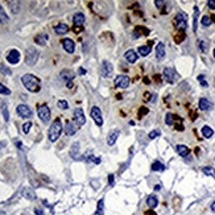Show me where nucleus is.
Segmentation results:
<instances>
[{
  "mask_svg": "<svg viewBox=\"0 0 215 215\" xmlns=\"http://www.w3.org/2000/svg\"><path fill=\"white\" fill-rule=\"evenodd\" d=\"M21 82H23L24 87L26 90H29L31 92H38L41 90L40 86V79H38L36 75L33 74H25L21 78Z\"/></svg>",
  "mask_w": 215,
  "mask_h": 215,
  "instance_id": "1",
  "label": "nucleus"
},
{
  "mask_svg": "<svg viewBox=\"0 0 215 215\" xmlns=\"http://www.w3.org/2000/svg\"><path fill=\"white\" fill-rule=\"evenodd\" d=\"M61 132H62V123H61L60 119H55L52 123L50 128H49V133H48L49 140L52 141V143L57 141L61 136Z\"/></svg>",
  "mask_w": 215,
  "mask_h": 215,
  "instance_id": "2",
  "label": "nucleus"
},
{
  "mask_svg": "<svg viewBox=\"0 0 215 215\" xmlns=\"http://www.w3.org/2000/svg\"><path fill=\"white\" fill-rule=\"evenodd\" d=\"M38 55H40V53H38V50L36 48H28V49H26V53H25V62H26V65L33 66L36 62H37Z\"/></svg>",
  "mask_w": 215,
  "mask_h": 215,
  "instance_id": "3",
  "label": "nucleus"
},
{
  "mask_svg": "<svg viewBox=\"0 0 215 215\" xmlns=\"http://www.w3.org/2000/svg\"><path fill=\"white\" fill-rule=\"evenodd\" d=\"M37 114H38V118L41 119L42 121H49L50 120V110L46 104H41V106L37 107Z\"/></svg>",
  "mask_w": 215,
  "mask_h": 215,
  "instance_id": "4",
  "label": "nucleus"
},
{
  "mask_svg": "<svg viewBox=\"0 0 215 215\" xmlns=\"http://www.w3.org/2000/svg\"><path fill=\"white\" fill-rule=\"evenodd\" d=\"M90 115H91L92 120L98 124V126H103V116H102V111L99 107L94 106L91 107V111H90Z\"/></svg>",
  "mask_w": 215,
  "mask_h": 215,
  "instance_id": "5",
  "label": "nucleus"
},
{
  "mask_svg": "<svg viewBox=\"0 0 215 215\" xmlns=\"http://www.w3.org/2000/svg\"><path fill=\"white\" fill-rule=\"evenodd\" d=\"M162 75H164V79L166 80V82H169V83H174V80L178 79V74L172 67H165Z\"/></svg>",
  "mask_w": 215,
  "mask_h": 215,
  "instance_id": "6",
  "label": "nucleus"
},
{
  "mask_svg": "<svg viewBox=\"0 0 215 215\" xmlns=\"http://www.w3.org/2000/svg\"><path fill=\"white\" fill-rule=\"evenodd\" d=\"M101 73L104 78H110L112 77V73H114V67H112V63L110 61L104 60L102 62V67H101Z\"/></svg>",
  "mask_w": 215,
  "mask_h": 215,
  "instance_id": "7",
  "label": "nucleus"
},
{
  "mask_svg": "<svg viewBox=\"0 0 215 215\" xmlns=\"http://www.w3.org/2000/svg\"><path fill=\"white\" fill-rule=\"evenodd\" d=\"M73 116H74V121L78 127L83 126V124L86 123V118H85V114H83V110L82 108H75Z\"/></svg>",
  "mask_w": 215,
  "mask_h": 215,
  "instance_id": "8",
  "label": "nucleus"
},
{
  "mask_svg": "<svg viewBox=\"0 0 215 215\" xmlns=\"http://www.w3.org/2000/svg\"><path fill=\"white\" fill-rule=\"evenodd\" d=\"M175 25L180 31H185L187 26V16L185 13H178L175 17Z\"/></svg>",
  "mask_w": 215,
  "mask_h": 215,
  "instance_id": "9",
  "label": "nucleus"
},
{
  "mask_svg": "<svg viewBox=\"0 0 215 215\" xmlns=\"http://www.w3.org/2000/svg\"><path fill=\"white\" fill-rule=\"evenodd\" d=\"M115 85L119 89H127L129 86V77L127 75H118L115 79Z\"/></svg>",
  "mask_w": 215,
  "mask_h": 215,
  "instance_id": "10",
  "label": "nucleus"
},
{
  "mask_svg": "<svg viewBox=\"0 0 215 215\" xmlns=\"http://www.w3.org/2000/svg\"><path fill=\"white\" fill-rule=\"evenodd\" d=\"M16 111H17L19 116H21V118H24V119H29L32 116L31 108H29L28 106H25V104H20V106H17Z\"/></svg>",
  "mask_w": 215,
  "mask_h": 215,
  "instance_id": "11",
  "label": "nucleus"
},
{
  "mask_svg": "<svg viewBox=\"0 0 215 215\" xmlns=\"http://www.w3.org/2000/svg\"><path fill=\"white\" fill-rule=\"evenodd\" d=\"M7 61H8L9 63H12V65L19 63V61H20V52L16 50V49H12L11 52L7 54Z\"/></svg>",
  "mask_w": 215,
  "mask_h": 215,
  "instance_id": "12",
  "label": "nucleus"
},
{
  "mask_svg": "<svg viewBox=\"0 0 215 215\" xmlns=\"http://www.w3.org/2000/svg\"><path fill=\"white\" fill-rule=\"evenodd\" d=\"M62 46H63V49H65L66 52L67 53H74V50H75V44H74V41L73 40H70V38H63L62 40Z\"/></svg>",
  "mask_w": 215,
  "mask_h": 215,
  "instance_id": "13",
  "label": "nucleus"
},
{
  "mask_svg": "<svg viewBox=\"0 0 215 215\" xmlns=\"http://www.w3.org/2000/svg\"><path fill=\"white\" fill-rule=\"evenodd\" d=\"M78 131V126L74 123V121H67L66 123V128H65V132L67 136H73L75 135V132Z\"/></svg>",
  "mask_w": 215,
  "mask_h": 215,
  "instance_id": "14",
  "label": "nucleus"
},
{
  "mask_svg": "<svg viewBox=\"0 0 215 215\" xmlns=\"http://www.w3.org/2000/svg\"><path fill=\"white\" fill-rule=\"evenodd\" d=\"M149 35V29L144 28V26H136L133 31V38H139L140 36H148Z\"/></svg>",
  "mask_w": 215,
  "mask_h": 215,
  "instance_id": "15",
  "label": "nucleus"
},
{
  "mask_svg": "<svg viewBox=\"0 0 215 215\" xmlns=\"http://www.w3.org/2000/svg\"><path fill=\"white\" fill-rule=\"evenodd\" d=\"M198 106H199V108H201L202 111H209V110L212 108V103L209 101V99H206V98H201Z\"/></svg>",
  "mask_w": 215,
  "mask_h": 215,
  "instance_id": "16",
  "label": "nucleus"
},
{
  "mask_svg": "<svg viewBox=\"0 0 215 215\" xmlns=\"http://www.w3.org/2000/svg\"><path fill=\"white\" fill-rule=\"evenodd\" d=\"M124 58H126L129 63H135L136 61H137L139 55H137V53H136L135 50H127L126 54H124Z\"/></svg>",
  "mask_w": 215,
  "mask_h": 215,
  "instance_id": "17",
  "label": "nucleus"
},
{
  "mask_svg": "<svg viewBox=\"0 0 215 215\" xmlns=\"http://www.w3.org/2000/svg\"><path fill=\"white\" fill-rule=\"evenodd\" d=\"M156 57L160 61L165 58V45L162 42H158L157 46H156Z\"/></svg>",
  "mask_w": 215,
  "mask_h": 215,
  "instance_id": "18",
  "label": "nucleus"
},
{
  "mask_svg": "<svg viewBox=\"0 0 215 215\" xmlns=\"http://www.w3.org/2000/svg\"><path fill=\"white\" fill-rule=\"evenodd\" d=\"M85 15L83 13H75L73 16V23H74L75 26H82L85 24Z\"/></svg>",
  "mask_w": 215,
  "mask_h": 215,
  "instance_id": "19",
  "label": "nucleus"
},
{
  "mask_svg": "<svg viewBox=\"0 0 215 215\" xmlns=\"http://www.w3.org/2000/svg\"><path fill=\"white\" fill-rule=\"evenodd\" d=\"M119 135H120V131H119V129H115L114 132H111L108 135V137H107V144H108V145H114V144L116 143V140H118Z\"/></svg>",
  "mask_w": 215,
  "mask_h": 215,
  "instance_id": "20",
  "label": "nucleus"
},
{
  "mask_svg": "<svg viewBox=\"0 0 215 215\" xmlns=\"http://www.w3.org/2000/svg\"><path fill=\"white\" fill-rule=\"evenodd\" d=\"M79 143L78 141H75L74 144L71 145V148H70V156H71L74 160H78L79 158Z\"/></svg>",
  "mask_w": 215,
  "mask_h": 215,
  "instance_id": "21",
  "label": "nucleus"
},
{
  "mask_svg": "<svg viewBox=\"0 0 215 215\" xmlns=\"http://www.w3.org/2000/svg\"><path fill=\"white\" fill-rule=\"evenodd\" d=\"M54 32L57 35H66L69 32V26L66 24H58L57 26H54Z\"/></svg>",
  "mask_w": 215,
  "mask_h": 215,
  "instance_id": "22",
  "label": "nucleus"
},
{
  "mask_svg": "<svg viewBox=\"0 0 215 215\" xmlns=\"http://www.w3.org/2000/svg\"><path fill=\"white\" fill-rule=\"evenodd\" d=\"M61 78H62L63 80H66V83H67V82H71V79H74V73L70 71V70H63V71L61 73Z\"/></svg>",
  "mask_w": 215,
  "mask_h": 215,
  "instance_id": "23",
  "label": "nucleus"
},
{
  "mask_svg": "<svg viewBox=\"0 0 215 215\" xmlns=\"http://www.w3.org/2000/svg\"><path fill=\"white\" fill-rule=\"evenodd\" d=\"M146 205H148L150 209H155V207L158 205L157 197H156V195H149V197L146 198Z\"/></svg>",
  "mask_w": 215,
  "mask_h": 215,
  "instance_id": "24",
  "label": "nucleus"
},
{
  "mask_svg": "<svg viewBox=\"0 0 215 215\" xmlns=\"http://www.w3.org/2000/svg\"><path fill=\"white\" fill-rule=\"evenodd\" d=\"M177 152L181 157H186V156L190 153V149L186 145H177Z\"/></svg>",
  "mask_w": 215,
  "mask_h": 215,
  "instance_id": "25",
  "label": "nucleus"
},
{
  "mask_svg": "<svg viewBox=\"0 0 215 215\" xmlns=\"http://www.w3.org/2000/svg\"><path fill=\"white\" fill-rule=\"evenodd\" d=\"M48 40H49V36L48 35H37L35 37L36 44H38V45H45V44L48 42Z\"/></svg>",
  "mask_w": 215,
  "mask_h": 215,
  "instance_id": "26",
  "label": "nucleus"
},
{
  "mask_svg": "<svg viewBox=\"0 0 215 215\" xmlns=\"http://www.w3.org/2000/svg\"><path fill=\"white\" fill-rule=\"evenodd\" d=\"M202 135H203V137H206V139L212 137V135H214V129L209 126H205L203 128H202Z\"/></svg>",
  "mask_w": 215,
  "mask_h": 215,
  "instance_id": "27",
  "label": "nucleus"
},
{
  "mask_svg": "<svg viewBox=\"0 0 215 215\" xmlns=\"http://www.w3.org/2000/svg\"><path fill=\"white\" fill-rule=\"evenodd\" d=\"M152 170H155V172H162V170H165V165L162 162H160V161H155L152 164Z\"/></svg>",
  "mask_w": 215,
  "mask_h": 215,
  "instance_id": "28",
  "label": "nucleus"
},
{
  "mask_svg": "<svg viewBox=\"0 0 215 215\" xmlns=\"http://www.w3.org/2000/svg\"><path fill=\"white\" fill-rule=\"evenodd\" d=\"M150 53V48L146 45H143V46H139V54L143 55V57H145V55H148Z\"/></svg>",
  "mask_w": 215,
  "mask_h": 215,
  "instance_id": "29",
  "label": "nucleus"
},
{
  "mask_svg": "<svg viewBox=\"0 0 215 215\" xmlns=\"http://www.w3.org/2000/svg\"><path fill=\"white\" fill-rule=\"evenodd\" d=\"M202 172H203V174L206 175H210V177H214L215 178V169L211 166H205L202 168Z\"/></svg>",
  "mask_w": 215,
  "mask_h": 215,
  "instance_id": "30",
  "label": "nucleus"
},
{
  "mask_svg": "<svg viewBox=\"0 0 215 215\" xmlns=\"http://www.w3.org/2000/svg\"><path fill=\"white\" fill-rule=\"evenodd\" d=\"M1 111H3L4 120L8 121V120H9V112H8V107H7V103H1Z\"/></svg>",
  "mask_w": 215,
  "mask_h": 215,
  "instance_id": "31",
  "label": "nucleus"
},
{
  "mask_svg": "<svg viewBox=\"0 0 215 215\" xmlns=\"http://www.w3.org/2000/svg\"><path fill=\"white\" fill-rule=\"evenodd\" d=\"M178 119L177 116H174L173 114H166V118H165V121H166L168 126H173L174 124V120Z\"/></svg>",
  "mask_w": 215,
  "mask_h": 215,
  "instance_id": "32",
  "label": "nucleus"
},
{
  "mask_svg": "<svg viewBox=\"0 0 215 215\" xmlns=\"http://www.w3.org/2000/svg\"><path fill=\"white\" fill-rule=\"evenodd\" d=\"M201 23H202V25H203V26H209V25H211V23H212L211 16H209V15L203 16V17H202V20H201Z\"/></svg>",
  "mask_w": 215,
  "mask_h": 215,
  "instance_id": "33",
  "label": "nucleus"
},
{
  "mask_svg": "<svg viewBox=\"0 0 215 215\" xmlns=\"http://www.w3.org/2000/svg\"><path fill=\"white\" fill-rule=\"evenodd\" d=\"M24 197H25V198H28V199H31V201H33V199H36V195H35V193L32 191L31 189H25V190H24Z\"/></svg>",
  "mask_w": 215,
  "mask_h": 215,
  "instance_id": "34",
  "label": "nucleus"
},
{
  "mask_svg": "<svg viewBox=\"0 0 215 215\" xmlns=\"http://www.w3.org/2000/svg\"><path fill=\"white\" fill-rule=\"evenodd\" d=\"M7 20H8V16H7V13H6V11H4V8L0 6V23H6Z\"/></svg>",
  "mask_w": 215,
  "mask_h": 215,
  "instance_id": "35",
  "label": "nucleus"
},
{
  "mask_svg": "<svg viewBox=\"0 0 215 215\" xmlns=\"http://www.w3.org/2000/svg\"><path fill=\"white\" fill-rule=\"evenodd\" d=\"M185 40V32L184 31H181L180 33H178V35H175V37H174V41L177 44H181L182 42V41Z\"/></svg>",
  "mask_w": 215,
  "mask_h": 215,
  "instance_id": "36",
  "label": "nucleus"
},
{
  "mask_svg": "<svg viewBox=\"0 0 215 215\" xmlns=\"http://www.w3.org/2000/svg\"><path fill=\"white\" fill-rule=\"evenodd\" d=\"M57 106L60 107V108H62V110H67V108H69V103H67L66 101H58Z\"/></svg>",
  "mask_w": 215,
  "mask_h": 215,
  "instance_id": "37",
  "label": "nucleus"
},
{
  "mask_svg": "<svg viewBox=\"0 0 215 215\" xmlns=\"http://www.w3.org/2000/svg\"><path fill=\"white\" fill-rule=\"evenodd\" d=\"M0 94H3V95H9V94H11V90L7 89L6 86H3V85L0 83Z\"/></svg>",
  "mask_w": 215,
  "mask_h": 215,
  "instance_id": "38",
  "label": "nucleus"
},
{
  "mask_svg": "<svg viewBox=\"0 0 215 215\" xmlns=\"http://www.w3.org/2000/svg\"><path fill=\"white\" fill-rule=\"evenodd\" d=\"M31 127H32L31 121H26V123H24V126H23V132H24V133H28V132L31 131Z\"/></svg>",
  "mask_w": 215,
  "mask_h": 215,
  "instance_id": "39",
  "label": "nucleus"
},
{
  "mask_svg": "<svg viewBox=\"0 0 215 215\" xmlns=\"http://www.w3.org/2000/svg\"><path fill=\"white\" fill-rule=\"evenodd\" d=\"M198 82H199L203 87H207V82L205 80V75H198Z\"/></svg>",
  "mask_w": 215,
  "mask_h": 215,
  "instance_id": "40",
  "label": "nucleus"
},
{
  "mask_svg": "<svg viewBox=\"0 0 215 215\" xmlns=\"http://www.w3.org/2000/svg\"><path fill=\"white\" fill-rule=\"evenodd\" d=\"M86 158H87V161H94L95 164H101V158H98V157H94V156H92V155H91V156L89 155V156H87Z\"/></svg>",
  "mask_w": 215,
  "mask_h": 215,
  "instance_id": "41",
  "label": "nucleus"
},
{
  "mask_svg": "<svg viewBox=\"0 0 215 215\" xmlns=\"http://www.w3.org/2000/svg\"><path fill=\"white\" fill-rule=\"evenodd\" d=\"M160 135H161V132L158 131V129H156V131H152L149 133V139H156L157 136H160Z\"/></svg>",
  "mask_w": 215,
  "mask_h": 215,
  "instance_id": "42",
  "label": "nucleus"
},
{
  "mask_svg": "<svg viewBox=\"0 0 215 215\" xmlns=\"http://www.w3.org/2000/svg\"><path fill=\"white\" fill-rule=\"evenodd\" d=\"M199 48L202 52H207V44L205 41H199Z\"/></svg>",
  "mask_w": 215,
  "mask_h": 215,
  "instance_id": "43",
  "label": "nucleus"
},
{
  "mask_svg": "<svg viewBox=\"0 0 215 215\" xmlns=\"http://www.w3.org/2000/svg\"><path fill=\"white\" fill-rule=\"evenodd\" d=\"M0 71L3 73V74H7V75L11 74V70H8V67H6L4 65H1V67H0Z\"/></svg>",
  "mask_w": 215,
  "mask_h": 215,
  "instance_id": "44",
  "label": "nucleus"
},
{
  "mask_svg": "<svg viewBox=\"0 0 215 215\" xmlns=\"http://www.w3.org/2000/svg\"><path fill=\"white\" fill-rule=\"evenodd\" d=\"M148 111H149V110L146 108V107H141V108H140V112H139V116L141 118L143 115H146V114H148Z\"/></svg>",
  "mask_w": 215,
  "mask_h": 215,
  "instance_id": "45",
  "label": "nucleus"
},
{
  "mask_svg": "<svg viewBox=\"0 0 215 215\" xmlns=\"http://www.w3.org/2000/svg\"><path fill=\"white\" fill-rule=\"evenodd\" d=\"M103 205H104L103 199H101V201L98 202V211L99 212H103Z\"/></svg>",
  "mask_w": 215,
  "mask_h": 215,
  "instance_id": "46",
  "label": "nucleus"
},
{
  "mask_svg": "<svg viewBox=\"0 0 215 215\" xmlns=\"http://www.w3.org/2000/svg\"><path fill=\"white\" fill-rule=\"evenodd\" d=\"M195 11V16H194V32H197V16H198V8L195 7L194 8Z\"/></svg>",
  "mask_w": 215,
  "mask_h": 215,
  "instance_id": "47",
  "label": "nucleus"
},
{
  "mask_svg": "<svg viewBox=\"0 0 215 215\" xmlns=\"http://www.w3.org/2000/svg\"><path fill=\"white\" fill-rule=\"evenodd\" d=\"M155 4H156V7H157V8H162V6L165 4V1H162V0H156Z\"/></svg>",
  "mask_w": 215,
  "mask_h": 215,
  "instance_id": "48",
  "label": "nucleus"
},
{
  "mask_svg": "<svg viewBox=\"0 0 215 215\" xmlns=\"http://www.w3.org/2000/svg\"><path fill=\"white\" fill-rule=\"evenodd\" d=\"M207 6H209V8L215 9V0H209V1H207Z\"/></svg>",
  "mask_w": 215,
  "mask_h": 215,
  "instance_id": "49",
  "label": "nucleus"
},
{
  "mask_svg": "<svg viewBox=\"0 0 215 215\" xmlns=\"http://www.w3.org/2000/svg\"><path fill=\"white\" fill-rule=\"evenodd\" d=\"M114 181H115L114 174H110V175H108V184H110V185H112V184H114Z\"/></svg>",
  "mask_w": 215,
  "mask_h": 215,
  "instance_id": "50",
  "label": "nucleus"
},
{
  "mask_svg": "<svg viewBox=\"0 0 215 215\" xmlns=\"http://www.w3.org/2000/svg\"><path fill=\"white\" fill-rule=\"evenodd\" d=\"M35 214H36V215H45L42 210H40V209H36V210H35Z\"/></svg>",
  "mask_w": 215,
  "mask_h": 215,
  "instance_id": "51",
  "label": "nucleus"
},
{
  "mask_svg": "<svg viewBox=\"0 0 215 215\" xmlns=\"http://www.w3.org/2000/svg\"><path fill=\"white\" fill-rule=\"evenodd\" d=\"M82 31H83V28H82V26H75V28H74L75 33H79V32H82Z\"/></svg>",
  "mask_w": 215,
  "mask_h": 215,
  "instance_id": "52",
  "label": "nucleus"
},
{
  "mask_svg": "<svg viewBox=\"0 0 215 215\" xmlns=\"http://www.w3.org/2000/svg\"><path fill=\"white\" fill-rule=\"evenodd\" d=\"M175 128H177L178 131H184V126H182V124H177V126H175Z\"/></svg>",
  "mask_w": 215,
  "mask_h": 215,
  "instance_id": "53",
  "label": "nucleus"
},
{
  "mask_svg": "<svg viewBox=\"0 0 215 215\" xmlns=\"http://www.w3.org/2000/svg\"><path fill=\"white\" fill-rule=\"evenodd\" d=\"M210 209H211V211H212V212H215V201L212 202L211 205H210Z\"/></svg>",
  "mask_w": 215,
  "mask_h": 215,
  "instance_id": "54",
  "label": "nucleus"
},
{
  "mask_svg": "<svg viewBox=\"0 0 215 215\" xmlns=\"http://www.w3.org/2000/svg\"><path fill=\"white\" fill-rule=\"evenodd\" d=\"M79 74H80V75H83V74H86V70H85V69H83V67H80V69H79Z\"/></svg>",
  "mask_w": 215,
  "mask_h": 215,
  "instance_id": "55",
  "label": "nucleus"
},
{
  "mask_svg": "<svg viewBox=\"0 0 215 215\" xmlns=\"http://www.w3.org/2000/svg\"><path fill=\"white\" fill-rule=\"evenodd\" d=\"M145 215H156V212H153V211H146Z\"/></svg>",
  "mask_w": 215,
  "mask_h": 215,
  "instance_id": "56",
  "label": "nucleus"
},
{
  "mask_svg": "<svg viewBox=\"0 0 215 215\" xmlns=\"http://www.w3.org/2000/svg\"><path fill=\"white\" fill-rule=\"evenodd\" d=\"M66 86L69 87V89H71V87H73V82H67V83H66Z\"/></svg>",
  "mask_w": 215,
  "mask_h": 215,
  "instance_id": "57",
  "label": "nucleus"
},
{
  "mask_svg": "<svg viewBox=\"0 0 215 215\" xmlns=\"http://www.w3.org/2000/svg\"><path fill=\"white\" fill-rule=\"evenodd\" d=\"M155 79L157 80V82H161V79H160V75H155Z\"/></svg>",
  "mask_w": 215,
  "mask_h": 215,
  "instance_id": "58",
  "label": "nucleus"
},
{
  "mask_svg": "<svg viewBox=\"0 0 215 215\" xmlns=\"http://www.w3.org/2000/svg\"><path fill=\"white\" fill-rule=\"evenodd\" d=\"M16 145H17L19 148H21V146H23V145H21V141H16Z\"/></svg>",
  "mask_w": 215,
  "mask_h": 215,
  "instance_id": "59",
  "label": "nucleus"
},
{
  "mask_svg": "<svg viewBox=\"0 0 215 215\" xmlns=\"http://www.w3.org/2000/svg\"><path fill=\"white\" fill-rule=\"evenodd\" d=\"M144 82H145V83H148V85H149V83H150V82H149V79H148V78H146V77H145V78H144Z\"/></svg>",
  "mask_w": 215,
  "mask_h": 215,
  "instance_id": "60",
  "label": "nucleus"
},
{
  "mask_svg": "<svg viewBox=\"0 0 215 215\" xmlns=\"http://www.w3.org/2000/svg\"><path fill=\"white\" fill-rule=\"evenodd\" d=\"M4 146H6V144H4V143H0V150H1V149H3V148H4Z\"/></svg>",
  "mask_w": 215,
  "mask_h": 215,
  "instance_id": "61",
  "label": "nucleus"
},
{
  "mask_svg": "<svg viewBox=\"0 0 215 215\" xmlns=\"http://www.w3.org/2000/svg\"><path fill=\"white\" fill-rule=\"evenodd\" d=\"M214 58H215V49H214Z\"/></svg>",
  "mask_w": 215,
  "mask_h": 215,
  "instance_id": "62",
  "label": "nucleus"
},
{
  "mask_svg": "<svg viewBox=\"0 0 215 215\" xmlns=\"http://www.w3.org/2000/svg\"><path fill=\"white\" fill-rule=\"evenodd\" d=\"M0 215H4V212H0Z\"/></svg>",
  "mask_w": 215,
  "mask_h": 215,
  "instance_id": "63",
  "label": "nucleus"
}]
</instances>
